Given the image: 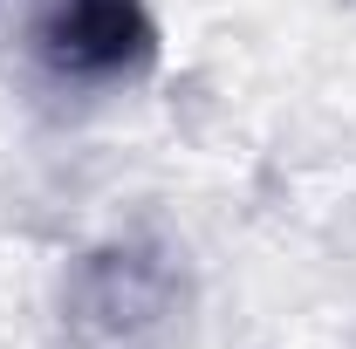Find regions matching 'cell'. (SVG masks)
<instances>
[{
    "label": "cell",
    "instance_id": "obj_1",
    "mask_svg": "<svg viewBox=\"0 0 356 349\" xmlns=\"http://www.w3.org/2000/svg\"><path fill=\"white\" fill-rule=\"evenodd\" d=\"M185 308V267L158 240H103L62 274V329L83 349L137 343Z\"/></svg>",
    "mask_w": 356,
    "mask_h": 349
},
{
    "label": "cell",
    "instance_id": "obj_2",
    "mask_svg": "<svg viewBox=\"0 0 356 349\" xmlns=\"http://www.w3.org/2000/svg\"><path fill=\"white\" fill-rule=\"evenodd\" d=\"M28 48L55 83H144L165 55L151 0H42Z\"/></svg>",
    "mask_w": 356,
    "mask_h": 349
}]
</instances>
